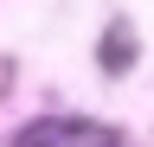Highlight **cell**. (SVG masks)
Instances as JSON below:
<instances>
[{
  "mask_svg": "<svg viewBox=\"0 0 154 147\" xmlns=\"http://www.w3.org/2000/svg\"><path fill=\"white\" fill-rule=\"evenodd\" d=\"M13 147H122V134L90 115H38L13 134Z\"/></svg>",
  "mask_w": 154,
  "mask_h": 147,
  "instance_id": "1",
  "label": "cell"
},
{
  "mask_svg": "<svg viewBox=\"0 0 154 147\" xmlns=\"http://www.w3.org/2000/svg\"><path fill=\"white\" fill-rule=\"evenodd\" d=\"M128 64H135V32L128 26H109L103 32V70L116 77V70H128Z\"/></svg>",
  "mask_w": 154,
  "mask_h": 147,
  "instance_id": "2",
  "label": "cell"
}]
</instances>
